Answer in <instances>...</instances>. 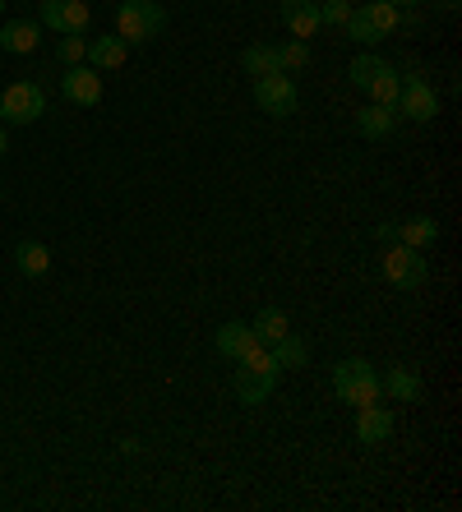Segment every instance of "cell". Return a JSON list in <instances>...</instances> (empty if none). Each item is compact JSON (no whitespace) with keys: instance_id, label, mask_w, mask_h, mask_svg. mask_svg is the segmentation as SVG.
Returning <instances> with one entry per match:
<instances>
[{"instance_id":"cell-1","label":"cell","mask_w":462,"mask_h":512,"mask_svg":"<svg viewBox=\"0 0 462 512\" xmlns=\"http://www.w3.org/2000/svg\"><path fill=\"white\" fill-rule=\"evenodd\" d=\"M167 28V10L158 0H121L116 5V37L125 47H139V42H153V37Z\"/></svg>"},{"instance_id":"cell-2","label":"cell","mask_w":462,"mask_h":512,"mask_svg":"<svg viewBox=\"0 0 462 512\" xmlns=\"http://www.w3.org/2000/svg\"><path fill=\"white\" fill-rule=\"evenodd\" d=\"M333 393L347 406H365L379 402V374L370 360H338L333 365Z\"/></svg>"},{"instance_id":"cell-3","label":"cell","mask_w":462,"mask_h":512,"mask_svg":"<svg viewBox=\"0 0 462 512\" xmlns=\"http://www.w3.org/2000/svg\"><path fill=\"white\" fill-rule=\"evenodd\" d=\"M398 79H402L398 116L416 120V125H430V120L439 116V93L426 84V70H421V65H407V70H398Z\"/></svg>"},{"instance_id":"cell-4","label":"cell","mask_w":462,"mask_h":512,"mask_svg":"<svg viewBox=\"0 0 462 512\" xmlns=\"http://www.w3.org/2000/svg\"><path fill=\"white\" fill-rule=\"evenodd\" d=\"M47 111V93L42 84H28V79H14L0 93V125H33Z\"/></svg>"},{"instance_id":"cell-5","label":"cell","mask_w":462,"mask_h":512,"mask_svg":"<svg viewBox=\"0 0 462 512\" xmlns=\"http://www.w3.org/2000/svg\"><path fill=\"white\" fill-rule=\"evenodd\" d=\"M42 28H51L56 37H88L93 28V10L88 0H42Z\"/></svg>"},{"instance_id":"cell-6","label":"cell","mask_w":462,"mask_h":512,"mask_svg":"<svg viewBox=\"0 0 462 512\" xmlns=\"http://www.w3.org/2000/svg\"><path fill=\"white\" fill-rule=\"evenodd\" d=\"M384 277H389L398 291H416V286H426L430 268H426V259H421V250L393 240L389 250H384Z\"/></svg>"},{"instance_id":"cell-7","label":"cell","mask_w":462,"mask_h":512,"mask_svg":"<svg viewBox=\"0 0 462 512\" xmlns=\"http://www.w3.org/2000/svg\"><path fill=\"white\" fill-rule=\"evenodd\" d=\"M255 102L268 116H292L301 107V93H296L292 74H264V79H255Z\"/></svg>"},{"instance_id":"cell-8","label":"cell","mask_w":462,"mask_h":512,"mask_svg":"<svg viewBox=\"0 0 462 512\" xmlns=\"http://www.w3.org/2000/svg\"><path fill=\"white\" fill-rule=\"evenodd\" d=\"M61 93L70 97L74 107H98L102 102V70H93V65H70V70L61 74Z\"/></svg>"},{"instance_id":"cell-9","label":"cell","mask_w":462,"mask_h":512,"mask_svg":"<svg viewBox=\"0 0 462 512\" xmlns=\"http://www.w3.org/2000/svg\"><path fill=\"white\" fill-rule=\"evenodd\" d=\"M421 393H426V383H421L416 370H407V365H393V370L379 374V397H389V402L412 406V402H421Z\"/></svg>"},{"instance_id":"cell-10","label":"cell","mask_w":462,"mask_h":512,"mask_svg":"<svg viewBox=\"0 0 462 512\" xmlns=\"http://www.w3.org/2000/svg\"><path fill=\"white\" fill-rule=\"evenodd\" d=\"M393 425H398V420H393L389 406H379V402L356 406V439L361 443H389Z\"/></svg>"},{"instance_id":"cell-11","label":"cell","mask_w":462,"mask_h":512,"mask_svg":"<svg viewBox=\"0 0 462 512\" xmlns=\"http://www.w3.org/2000/svg\"><path fill=\"white\" fill-rule=\"evenodd\" d=\"M282 24H287L292 37L310 42V37L324 28V19H319V0H282Z\"/></svg>"},{"instance_id":"cell-12","label":"cell","mask_w":462,"mask_h":512,"mask_svg":"<svg viewBox=\"0 0 462 512\" xmlns=\"http://www.w3.org/2000/svg\"><path fill=\"white\" fill-rule=\"evenodd\" d=\"M213 346H218L227 360H241L250 346H259V337H255V328H250V323L231 319V323H222L218 333H213Z\"/></svg>"},{"instance_id":"cell-13","label":"cell","mask_w":462,"mask_h":512,"mask_svg":"<svg viewBox=\"0 0 462 512\" xmlns=\"http://www.w3.org/2000/svg\"><path fill=\"white\" fill-rule=\"evenodd\" d=\"M278 388V374H264V370H236V397H241L245 406H264L268 393Z\"/></svg>"},{"instance_id":"cell-14","label":"cell","mask_w":462,"mask_h":512,"mask_svg":"<svg viewBox=\"0 0 462 512\" xmlns=\"http://www.w3.org/2000/svg\"><path fill=\"white\" fill-rule=\"evenodd\" d=\"M37 37H42V24H33V19H14V24L0 28V51L28 56V51H37Z\"/></svg>"},{"instance_id":"cell-15","label":"cell","mask_w":462,"mask_h":512,"mask_svg":"<svg viewBox=\"0 0 462 512\" xmlns=\"http://www.w3.org/2000/svg\"><path fill=\"white\" fill-rule=\"evenodd\" d=\"M393 125H398V107H379V102H370V107L356 111V130H361L365 139H389Z\"/></svg>"},{"instance_id":"cell-16","label":"cell","mask_w":462,"mask_h":512,"mask_svg":"<svg viewBox=\"0 0 462 512\" xmlns=\"http://www.w3.org/2000/svg\"><path fill=\"white\" fill-rule=\"evenodd\" d=\"M14 268L24 277H47L51 273V250L42 240H19L14 245Z\"/></svg>"},{"instance_id":"cell-17","label":"cell","mask_w":462,"mask_h":512,"mask_svg":"<svg viewBox=\"0 0 462 512\" xmlns=\"http://www.w3.org/2000/svg\"><path fill=\"white\" fill-rule=\"evenodd\" d=\"M125 56H130V47H125L116 33L93 37V42H88V65H93V70H121Z\"/></svg>"},{"instance_id":"cell-18","label":"cell","mask_w":462,"mask_h":512,"mask_svg":"<svg viewBox=\"0 0 462 512\" xmlns=\"http://www.w3.org/2000/svg\"><path fill=\"white\" fill-rule=\"evenodd\" d=\"M393 240H398V245H412V250H426V245L439 240V222H430V217H407V222L393 227Z\"/></svg>"},{"instance_id":"cell-19","label":"cell","mask_w":462,"mask_h":512,"mask_svg":"<svg viewBox=\"0 0 462 512\" xmlns=\"http://www.w3.org/2000/svg\"><path fill=\"white\" fill-rule=\"evenodd\" d=\"M250 328H255V337H259L264 346H273V342H282V337L292 333V319H287V310L268 305V310L255 314V323H250Z\"/></svg>"},{"instance_id":"cell-20","label":"cell","mask_w":462,"mask_h":512,"mask_svg":"<svg viewBox=\"0 0 462 512\" xmlns=\"http://www.w3.org/2000/svg\"><path fill=\"white\" fill-rule=\"evenodd\" d=\"M268 356H273V365H278V370H305V360H310V346H305L296 333H287L282 342L268 346Z\"/></svg>"},{"instance_id":"cell-21","label":"cell","mask_w":462,"mask_h":512,"mask_svg":"<svg viewBox=\"0 0 462 512\" xmlns=\"http://www.w3.org/2000/svg\"><path fill=\"white\" fill-rule=\"evenodd\" d=\"M361 14L370 19V28H375L379 37H393L398 33V24H402V10L398 5H389V0H365Z\"/></svg>"},{"instance_id":"cell-22","label":"cell","mask_w":462,"mask_h":512,"mask_svg":"<svg viewBox=\"0 0 462 512\" xmlns=\"http://www.w3.org/2000/svg\"><path fill=\"white\" fill-rule=\"evenodd\" d=\"M241 70L255 74V79H264V74H282L278 65V47H264V42H255V47L241 51Z\"/></svg>"},{"instance_id":"cell-23","label":"cell","mask_w":462,"mask_h":512,"mask_svg":"<svg viewBox=\"0 0 462 512\" xmlns=\"http://www.w3.org/2000/svg\"><path fill=\"white\" fill-rule=\"evenodd\" d=\"M365 93H370V102H379V107H398V93H402V79L393 65H384V70L365 84Z\"/></svg>"},{"instance_id":"cell-24","label":"cell","mask_w":462,"mask_h":512,"mask_svg":"<svg viewBox=\"0 0 462 512\" xmlns=\"http://www.w3.org/2000/svg\"><path fill=\"white\" fill-rule=\"evenodd\" d=\"M278 65H282V74L305 70V65H310V42H301V37H287V42L278 47Z\"/></svg>"},{"instance_id":"cell-25","label":"cell","mask_w":462,"mask_h":512,"mask_svg":"<svg viewBox=\"0 0 462 512\" xmlns=\"http://www.w3.org/2000/svg\"><path fill=\"white\" fill-rule=\"evenodd\" d=\"M384 65H389V60H379V56H370V51H365V56H356L352 65H347V79H352L356 88H365L379 70H384Z\"/></svg>"},{"instance_id":"cell-26","label":"cell","mask_w":462,"mask_h":512,"mask_svg":"<svg viewBox=\"0 0 462 512\" xmlns=\"http://www.w3.org/2000/svg\"><path fill=\"white\" fill-rule=\"evenodd\" d=\"M342 33L352 37V42H361V47H375V42H384V37H379L375 28H370V19H365L361 10H352V19L342 24Z\"/></svg>"},{"instance_id":"cell-27","label":"cell","mask_w":462,"mask_h":512,"mask_svg":"<svg viewBox=\"0 0 462 512\" xmlns=\"http://www.w3.org/2000/svg\"><path fill=\"white\" fill-rule=\"evenodd\" d=\"M56 60H61L65 70H70V65H84V60H88V42H84V37H61V42H56Z\"/></svg>"},{"instance_id":"cell-28","label":"cell","mask_w":462,"mask_h":512,"mask_svg":"<svg viewBox=\"0 0 462 512\" xmlns=\"http://www.w3.org/2000/svg\"><path fill=\"white\" fill-rule=\"evenodd\" d=\"M352 0H319V19H324V24H333V28H342L347 24V19H352Z\"/></svg>"},{"instance_id":"cell-29","label":"cell","mask_w":462,"mask_h":512,"mask_svg":"<svg viewBox=\"0 0 462 512\" xmlns=\"http://www.w3.org/2000/svg\"><path fill=\"white\" fill-rule=\"evenodd\" d=\"M5 148H10V139H5V125H0V157H5Z\"/></svg>"},{"instance_id":"cell-30","label":"cell","mask_w":462,"mask_h":512,"mask_svg":"<svg viewBox=\"0 0 462 512\" xmlns=\"http://www.w3.org/2000/svg\"><path fill=\"white\" fill-rule=\"evenodd\" d=\"M389 5H398V10H402V5H416V0H389Z\"/></svg>"},{"instance_id":"cell-31","label":"cell","mask_w":462,"mask_h":512,"mask_svg":"<svg viewBox=\"0 0 462 512\" xmlns=\"http://www.w3.org/2000/svg\"><path fill=\"white\" fill-rule=\"evenodd\" d=\"M0 14H5V0H0Z\"/></svg>"},{"instance_id":"cell-32","label":"cell","mask_w":462,"mask_h":512,"mask_svg":"<svg viewBox=\"0 0 462 512\" xmlns=\"http://www.w3.org/2000/svg\"><path fill=\"white\" fill-rule=\"evenodd\" d=\"M444 5H458V0H444Z\"/></svg>"},{"instance_id":"cell-33","label":"cell","mask_w":462,"mask_h":512,"mask_svg":"<svg viewBox=\"0 0 462 512\" xmlns=\"http://www.w3.org/2000/svg\"><path fill=\"white\" fill-rule=\"evenodd\" d=\"M116 5H121V0H116Z\"/></svg>"}]
</instances>
